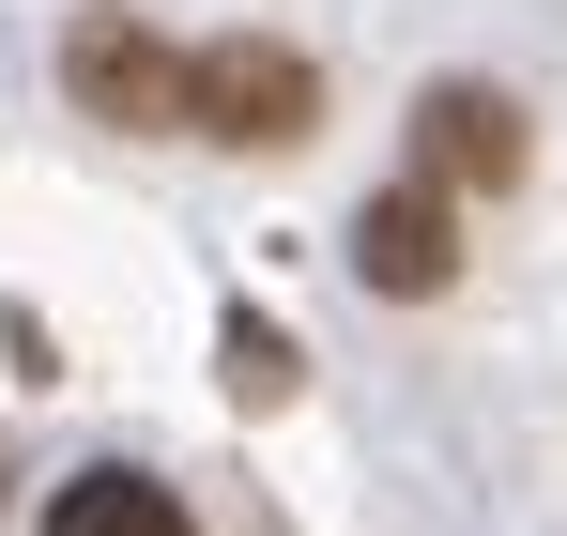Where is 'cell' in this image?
I'll return each instance as SVG.
<instances>
[{
  "label": "cell",
  "instance_id": "1",
  "mask_svg": "<svg viewBox=\"0 0 567 536\" xmlns=\"http://www.w3.org/2000/svg\"><path fill=\"white\" fill-rule=\"evenodd\" d=\"M185 138H215V154H307L322 138V62L277 47V31L185 47Z\"/></svg>",
  "mask_w": 567,
  "mask_h": 536
},
{
  "label": "cell",
  "instance_id": "2",
  "mask_svg": "<svg viewBox=\"0 0 567 536\" xmlns=\"http://www.w3.org/2000/svg\"><path fill=\"white\" fill-rule=\"evenodd\" d=\"M62 92H78V123L185 138V47H169V31H138L123 0H78V16H62Z\"/></svg>",
  "mask_w": 567,
  "mask_h": 536
},
{
  "label": "cell",
  "instance_id": "3",
  "mask_svg": "<svg viewBox=\"0 0 567 536\" xmlns=\"http://www.w3.org/2000/svg\"><path fill=\"white\" fill-rule=\"evenodd\" d=\"M522 154H537V138H522V107H506L491 78H430V92H414V184H445V199H506Z\"/></svg>",
  "mask_w": 567,
  "mask_h": 536
},
{
  "label": "cell",
  "instance_id": "4",
  "mask_svg": "<svg viewBox=\"0 0 567 536\" xmlns=\"http://www.w3.org/2000/svg\"><path fill=\"white\" fill-rule=\"evenodd\" d=\"M353 276L399 291V307H430V291L461 276V199H445V184H383V199H353Z\"/></svg>",
  "mask_w": 567,
  "mask_h": 536
},
{
  "label": "cell",
  "instance_id": "5",
  "mask_svg": "<svg viewBox=\"0 0 567 536\" xmlns=\"http://www.w3.org/2000/svg\"><path fill=\"white\" fill-rule=\"evenodd\" d=\"M47 536H199V522H185V491H169V475L93 460V475H62V491H47Z\"/></svg>",
  "mask_w": 567,
  "mask_h": 536
},
{
  "label": "cell",
  "instance_id": "6",
  "mask_svg": "<svg viewBox=\"0 0 567 536\" xmlns=\"http://www.w3.org/2000/svg\"><path fill=\"white\" fill-rule=\"evenodd\" d=\"M215 383H230L246 414H277V399H291V383H307V368H291V338H277V322H261V307H230V322H215Z\"/></svg>",
  "mask_w": 567,
  "mask_h": 536
}]
</instances>
